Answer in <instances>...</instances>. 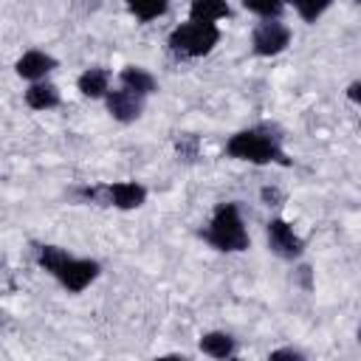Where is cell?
<instances>
[{
    "mask_svg": "<svg viewBox=\"0 0 361 361\" xmlns=\"http://www.w3.org/2000/svg\"><path fill=\"white\" fill-rule=\"evenodd\" d=\"M226 155L248 164H282L290 166V158L282 152L279 141L274 135H265L262 130H240L226 141Z\"/></svg>",
    "mask_w": 361,
    "mask_h": 361,
    "instance_id": "3",
    "label": "cell"
},
{
    "mask_svg": "<svg viewBox=\"0 0 361 361\" xmlns=\"http://www.w3.org/2000/svg\"><path fill=\"white\" fill-rule=\"evenodd\" d=\"M124 3H127L130 14L135 20H141V23H149L155 17H164L166 8H169V0H124Z\"/></svg>",
    "mask_w": 361,
    "mask_h": 361,
    "instance_id": "15",
    "label": "cell"
},
{
    "mask_svg": "<svg viewBox=\"0 0 361 361\" xmlns=\"http://www.w3.org/2000/svg\"><path fill=\"white\" fill-rule=\"evenodd\" d=\"M231 8L226 0H192L189 3V20H203V23H217L228 17Z\"/></svg>",
    "mask_w": 361,
    "mask_h": 361,
    "instance_id": "14",
    "label": "cell"
},
{
    "mask_svg": "<svg viewBox=\"0 0 361 361\" xmlns=\"http://www.w3.org/2000/svg\"><path fill=\"white\" fill-rule=\"evenodd\" d=\"M243 8L259 14L262 20H279L285 11V0H240Z\"/></svg>",
    "mask_w": 361,
    "mask_h": 361,
    "instance_id": "16",
    "label": "cell"
},
{
    "mask_svg": "<svg viewBox=\"0 0 361 361\" xmlns=\"http://www.w3.org/2000/svg\"><path fill=\"white\" fill-rule=\"evenodd\" d=\"M82 195L87 200H96L102 206H116V209H138L147 200V186L138 180H116L104 186H85Z\"/></svg>",
    "mask_w": 361,
    "mask_h": 361,
    "instance_id": "5",
    "label": "cell"
},
{
    "mask_svg": "<svg viewBox=\"0 0 361 361\" xmlns=\"http://www.w3.org/2000/svg\"><path fill=\"white\" fill-rule=\"evenodd\" d=\"M282 358H288V361H302L305 353L296 350V347H282V350H274V353H271V361H282Z\"/></svg>",
    "mask_w": 361,
    "mask_h": 361,
    "instance_id": "19",
    "label": "cell"
},
{
    "mask_svg": "<svg viewBox=\"0 0 361 361\" xmlns=\"http://www.w3.org/2000/svg\"><path fill=\"white\" fill-rule=\"evenodd\" d=\"M76 87L85 99H102L107 96L110 90V73L104 68H87L79 79H76Z\"/></svg>",
    "mask_w": 361,
    "mask_h": 361,
    "instance_id": "12",
    "label": "cell"
},
{
    "mask_svg": "<svg viewBox=\"0 0 361 361\" xmlns=\"http://www.w3.org/2000/svg\"><path fill=\"white\" fill-rule=\"evenodd\" d=\"M104 102H107V113L121 124H130L144 113V96L124 87V85L118 90H107Z\"/></svg>",
    "mask_w": 361,
    "mask_h": 361,
    "instance_id": "8",
    "label": "cell"
},
{
    "mask_svg": "<svg viewBox=\"0 0 361 361\" xmlns=\"http://www.w3.org/2000/svg\"><path fill=\"white\" fill-rule=\"evenodd\" d=\"M37 265L42 271H48L68 293H82L99 274L102 265L96 259L87 257H71L65 248L59 245H39L37 248Z\"/></svg>",
    "mask_w": 361,
    "mask_h": 361,
    "instance_id": "1",
    "label": "cell"
},
{
    "mask_svg": "<svg viewBox=\"0 0 361 361\" xmlns=\"http://www.w3.org/2000/svg\"><path fill=\"white\" fill-rule=\"evenodd\" d=\"M166 42H169L172 54L197 59V56H206V54L220 42V28H217V23L186 20V23H180L178 28H172V34H169Z\"/></svg>",
    "mask_w": 361,
    "mask_h": 361,
    "instance_id": "4",
    "label": "cell"
},
{
    "mask_svg": "<svg viewBox=\"0 0 361 361\" xmlns=\"http://www.w3.org/2000/svg\"><path fill=\"white\" fill-rule=\"evenodd\" d=\"M175 149H178V155H180L183 161H195V158H197V152H200V141H197V135L183 133V135H178Z\"/></svg>",
    "mask_w": 361,
    "mask_h": 361,
    "instance_id": "18",
    "label": "cell"
},
{
    "mask_svg": "<svg viewBox=\"0 0 361 361\" xmlns=\"http://www.w3.org/2000/svg\"><path fill=\"white\" fill-rule=\"evenodd\" d=\"M279 197H282V195H279V189H268V186L262 189V200H265L268 206H276V200H279Z\"/></svg>",
    "mask_w": 361,
    "mask_h": 361,
    "instance_id": "21",
    "label": "cell"
},
{
    "mask_svg": "<svg viewBox=\"0 0 361 361\" xmlns=\"http://www.w3.org/2000/svg\"><path fill=\"white\" fill-rule=\"evenodd\" d=\"M203 237L212 248H217L223 254H237L251 245V237H248V228L243 223L237 203H217Z\"/></svg>",
    "mask_w": 361,
    "mask_h": 361,
    "instance_id": "2",
    "label": "cell"
},
{
    "mask_svg": "<svg viewBox=\"0 0 361 361\" xmlns=\"http://www.w3.org/2000/svg\"><path fill=\"white\" fill-rule=\"evenodd\" d=\"M59 99H62L59 96V87L51 85V82H45V79L31 82V87L25 90V104L31 110H54L59 104Z\"/></svg>",
    "mask_w": 361,
    "mask_h": 361,
    "instance_id": "11",
    "label": "cell"
},
{
    "mask_svg": "<svg viewBox=\"0 0 361 361\" xmlns=\"http://www.w3.org/2000/svg\"><path fill=\"white\" fill-rule=\"evenodd\" d=\"M54 68H56V59H54L51 54L39 51V48L25 51V54L17 59V65H14L17 76H23V79H28V82H39V79H45Z\"/></svg>",
    "mask_w": 361,
    "mask_h": 361,
    "instance_id": "9",
    "label": "cell"
},
{
    "mask_svg": "<svg viewBox=\"0 0 361 361\" xmlns=\"http://www.w3.org/2000/svg\"><path fill=\"white\" fill-rule=\"evenodd\" d=\"M265 237H268V248L282 257V259H299L305 254V240L293 231L290 223H285L282 217H274L268 220L265 226Z\"/></svg>",
    "mask_w": 361,
    "mask_h": 361,
    "instance_id": "7",
    "label": "cell"
},
{
    "mask_svg": "<svg viewBox=\"0 0 361 361\" xmlns=\"http://www.w3.org/2000/svg\"><path fill=\"white\" fill-rule=\"evenodd\" d=\"M293 8H296V14L305 20V23H316L330 6H333V0H288Z\"/></svg>",
    "mask_w": 361,
    "mask_h": 361,
    "instance_id": "17",
    "label": "cell"
},
{
    "mask_svg": "<svg viewBox=\"0 0 361 361\" xmlns=\"http://www.w3.org/2000/svg\"><path fill=\"white\" fill-rule=\"evenodd\" d=\"M290 45V28L279 20H262L257 23L251 34V48L257 56H276Z\"/></svg>",
    "mask_w": 361,
    "mask_h": 361,
    "instance_id": "6",
    "label": "cell"
},
{
    "mask_svg": "<svg viewBox=\"0 0 361 361\" xmlns=\"http://www.w3.org/2000/svg\"><path fill=\"white\" fill-rule=\"evenodd\" d=\"M197 347H200V353H206V355H212V358H231L234 353H237V341L228 336V333H220V330H212V333H206V336H200V341H197Z\"/></svg>",
    "mask_w": 361,
    "mask_h": 361,
    "instance_id": "13",
    "label": "cell"
},
{
    "mask_svg": "<svg viewBox=\"0 0 361 361\" xmlns=\"http://www.w3.org/2000/svg\"><path fill=\"white\" fill-rule=\"evenodd\" d=\"M347 99H350L353 104H361V79H355V82L347 85Z\"/></svg>",
    "mask_w": 361,
    "mask_h": 361,
    "instance_id": "20",
    "label": "cell"
},
{
    "mask_svg": "<svg viewBox=\"0 0 361 361\" xmlns=\"http://www.w3.org/2000/svg\"><path fill=\"white\" fill-rule=\"evenodd\" d=\"M358 344H361V327H358Z\"/></svg>",
    "mask_w": 361,
    "mask_h": 361,
    "instance_id": "22",
    "label": "cell"
},
{
    "mask_svg": "<svg viewBox=\"0 0 361 361\" xmlns=\"http://www.w3.org/2000/svg\"><path fill=\"white\" fill-rule=\"evenodd\" d=\"M118 82H121L124 87H130V90L141 93L144 99H147V96H152V93L158 90V79H155L149 71L138 68V65H127V68H121Z\"/></svg>",
    "mask_w": 361,
    "mask_h": 361,
    "instance_id": "10",
    "label": "cell"
}]
</instances>
